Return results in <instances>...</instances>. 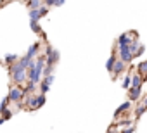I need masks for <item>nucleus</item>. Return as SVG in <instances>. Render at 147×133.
Wrapping results in <instances>:
<instances>
[{"label":"nucleus","instance_id":"f257e3e1","mask_svg":"<svg viewBox=\"0 0 147 133\" xmlns=\"http://www.w3.org/2000/svg\"><path fill=\"white\" fill-rule=\"evenodd\" d=\"M45 62H47L45 55H36L35 57V66H33V68H30V69H26V76H28L30 81L40 83L42 73H43V68H45Z\"/></svg>","mask_w":147,"mask_h":133},{"label":"nucleus","instance_id":"f03ea898","mask_svg":"<svg viewBox=\"0 0 147 133\" xmlns=\"http://www.w3.org/2000/svg\"><path fill=\"white\" fill-rule=\"evenodd\" d=\"M11 75H12V80H14L16 85H21V83H24V81L28 80V76H26V68L19 62V59H18L14 64H11Z\"/></svg>","mask_w":147,"mask_h":133},{"label":"nucleus","instance_id":"7ed1b4c3","mask_svg":"<svg viewBox=\"0 0 147 133\" xmlns=\"http://www.w3.org/2000/svg\"><path fill=\"white\" fill-rule=\"evenodd\" d=\"M45 104V93L40 92V95H31L26 99V105L31 109V111H36L38 107H42Z\"/></svg>","mask_w":147,"mask_h":133},{"label":"nucleus","instance_id":"20e7f679","mask_svg":"<svg viewBox=\"0 0 147 133\" xmlns=\"http://www.w3.org/2000/svg\"><path fill=\"white\" fill-rule=\"evenodd\" d=\"M118 55H119V59L125 60L126 64L133 59V54H131V50H130V45H118Z\"/></svg>","mask_w":147,"mask_h":133},{"label":"nucleus","instance_id":"39448f33","mask_svg":"<svg viewBox=\"0 0 147 133\" xmlns=\"http://www.w3.org/2000/svg\"><path fill=\"white\" fill-rule=\"evenodd\" d=\"M24 90H21V88H18V87H12L11 88V92H9V100H12V102H21L23 99H24Z\"/></svg>","mask_w":147,"mask_h":133},{"label":"nucleus","instance_id":"423d86ee","mask_svg":"<svg viewBox=\"0 0 147 133\" xmlns=\"http://www.w3.org/2000/svg\"><path fill=\"white\" fill-rule=\"evenodd\" d=\"M45 59H47V62H49V64H55V62L59 60V52H57V50H54L52 47H47Z\"/></svg>","mask_w":147,"mask_h":133},{"label":"nucleus","instance_id":"0eeeda50","mask_svg":"<svg viewBox=\"0 0 147 133\" xmlns=\"http://www.w3.org/2000/svg\"><path fill=\"white\" fill-rule=\"evenodd\" d=\"M125 60H121V59H116V62H114V66H113V73H114V76H118V75H121L123 71H125Z\"/></svg>","mask_w":147,"mask_h":133},{"label":"nucleus","instance_id":"6e6552de","mask_svg":"<svg viewBox=\"0 0 147 133\" xmlns=\"http://www.w3.org/2000/svg\"><path fill=\"white\" fill-rule=\"evenodd\" d=\"M131 36H135V33H123L119 38H118V45H130L131 43Z\"/></svg>","mask_w":147,"mask_h":133},{"label":"nucleus","instance_id":"1a4fd4ad","mask_svg":"<svg viewBox=\"0 0 147 133\" xmlns=\"http://www.w3.org/2000/svg\"><path fill=\"white\" fill-rule=\"evenodd\" d=\"M130 100H138L142 93V87H130Z\"/></svg>","mask_w":147,"mask_h":133},{"label":"nucleus","instance_id":"9d476101","mask_svg":"<svg viewBox=\"0 0 147 133\" xmlns=\"http://www.w3.org/2000/svg\"><path fill=\"white\" fill-rule=\"evenodd\" d=\"M38 50H40V43H33L30 48H28V57H36L38 55Z\"/></svg>","mask_w":147,"mask_h":133},{"label":"nucleus","instance_id":"9b49d317","mask_svg":"<svg viewBox=\"0 0 147 133\" xmlns=\"http://www.w3.org/2000/svg\"><path fill=\"white\" fill-rule=\"evenodd\" d=\"M28 16H30V19H31V21H38V19H42V14H40V9H30V12H28Z\"/></svg>","mask_w":147,"mask_h":133},{"label":"nucleus","instance_id":"f8f14e48","mask_svg":"<svg viewBox=\"0 0 147 133\" xmlns=\"http://www.w3.org/2000/svg\"><path fill=\"white\" fill-rule=\"evenodd\" d=\"M142 81H144V78H142L140 73H137V75L131 76V87H142Z\"/></svg>","mask_w":147,"mask_h":133},{"label":"nucleus","instance_id":"ddd939ff","mask_svg":"<svg viewBox=\"0 0 147 133\" xmlns=\"http://www.w3.org/2000/svg\"><path fill=\"white\" fill-rule=\"evenodd\" d=\"M54 68H55V64H49V62H45V68H43V73H42V76L54 75Z\"/></svg>","mask_w":147,"mask_h":133},{"label":"nucleus","instance_id":"4468645a","mask_svg":"<svg viewBox=\"0 0 147 133\" xmlns=\"http://www.w3.org/2000/svg\"><path fill=\"white\" fill-rule=\"evenodd\" d=\"M36 85H38V83H33V81H30V80H28V85H26L24 93H26V95H31V93L36 90Z\"/></svg>","mask_w":147,"mask_h":133},{"label":"nucleus","instance_id":"2eb2a0df","mask_svg":"<svg viewBox=\"0 0 147 133\" xmlns=\"http://www.w3.org/2000/svg\"><path fill=\"white\" fill-rule=\"evenodd\" d=\"M114 62H116V55H111V57L107 59V62H106V69H107L109 73H113V66H114Z\"/></svg>","mask_w":147,"mask_h":133},{"label":"nucleus","instance_id":"dca6fc26","mask_svg":"<svg viewBox=\"0 0 147 133\" xmlns=\"http://www.w3.org/2000/svg\"><path fill=\"white\" fill-rule=\"evenodd\" d=\"M49 88H50V83L43 78V80H42V83H40V92H42V93H47V92H49Z\"/></svg>","mask_w":147,"mask_h":133},{"label":"nucleus","instance_id":"f3484780","mask_svg":"<svg viewBox=\"0 0 147 133\" xmlns=\"http://www.w3.org/2000/svg\"><path fill=\"white\" fill-rule=\"evenodd\" d=\"M131 107V102H125V104H121L119 107H118V111H116V114H121V112H126L128 109Z\"/></svg>","mask_w":147,"mask_h":133},{"label":"nucleus","instance_id":"a211bd4d","mask_svg":"<svg viewBox=\"0 0 147 133\" xmlns=\"http://www.w3.org/2000/svg\"><path fill=\"white\" fill-rule=\"evenodd\" d=\"M42 5V0H28V7L30 9H38Z\"/></svg>","mask_w":147,"mask_h":133},{"label":"nucleus","instance_id":"6ab92c4d","mask_svg":"<svg viewBox=\"0 0 147 133\" xmlns=\"http://www.w3.org/2000/svg\"><path fill=\"white\" fill-rule=\"evenodd\" d=\"M137 68H138V73H140V75H147V60L140 62Z\"/></svg>","mask_w":147,"mask_h":133},{"label":"nucleus","instance_id":"aec40b11","mask_svg":"<svg viewBox=\"0 0 147 133\" xmlns=\"http://www.w3.org/2000/svg\"><path fill=\"white\" fill-rule=\"evenodd\" d=\"M16 60H18V55H14V54H9V55L5 57V62H7V64H14Z\"/></svg>","mask_w":147,"mask_h":133},{"label":"nucleus","instance_id":"412c9836","mask_svg":"<svg viewBox=\"0 0 147 133\" xmlns=\"http://www.w3.org/2000/svg\"><path fill=\"white\" fill-rule=\"evenodd\" d=\"M131 87V76H125V80H123V88H130Z\"/></svg>","mask_w":147,"mask_h":133},{"label":"nucleus","instance_id":"4be33fe9","mask_svg":"<svg viewBox=\"0 0 147 133\" xmlns=\"http://www.w3.org/2000/svg\"><path fill=\"white\" fill-rule=\"evenodd\" d=\"M145 111H147V107H145V105L142 104L140 107H137V111H135V116H137V118H140V116H142V114H144Z\"/></svg>","mask_w":147,"mask_h":133},{"label":"nucleus","instance_id":"5701e85b","mask_svg":"<svg viewBox=\"0 0 147 133\" xmlns=\"http://www.w3.org/2000/svg\"><path fill=\"white\" fill-rule=\"evenodd\" d=\"M30 26H31V30H33L35 33H40V26H38V21H31V23H30Z\"/></svg>","mask_w":147,"mask_h":133},{"label":"nucleus","instance_id":"b1692460","mask_svg":"<svg viewBox=\"0 0 147 133\" xmlns=\"http://www.w3.org/2000/svg\"><path fill=\"white\" fill-rule=\"evenodd\" d=\"M7 104H9V97H7V99H4V100H2V104H0V112H4V111L7 109Z\"/></svg>","mask_w":147,"mask_h":133},{"label":"nucleus","instance_id":"393cba45","mask_svg":"<svg viewBox=\"0 0 147 133\" xmlns=\"http://www.w3.org/2000/svg\"><path fill=\"white\" fill-rule=\"evenodd\" d=\"M66 4V0H55L54 2V7H61V5H64Z\"/></svg>","mask_w":147,"mask_h":133},{"label":"nucleus","instance_id":"a878e982","mask_svg":"<svg viewBox=\"0 0 147 133\" xmlns=\"http://www.w3.org/2000/svg\"><path fill=\"white\" fill-rule=\"evenodd\" d=\"M54 2H55V0H43V5H47V7H52V5H54Z\"/></svg>","mask_w":147,"mask_h":133},{"label":"nucleus","instance_id":"bb28decb","mask_svg":"<svg viewBox=\"0 0 147 133\" xmlns=\"http://www.w3.org/2000/svg\"><path fill=\"white\" fill-rule=\"evenodd\" d=\"M131 131H135V126H128V128H125V133H131Z\"/></svg>","mask_w":147,"mask_h":133},{"label":"nucleus","instance_id":"cd10ccee","mask_svg":"<svg viewBox=\"0 0 147 133\" xmlns=\"http://www.w3.org/2000/svg\"><path fill=\"white\" fill-rule=\"evenodd\" d=\"M144 105H145V107H147V97H145V99H144Z\"/></svg>","mask_w":147,"mask_h":133},{"label":"nucleus","instance_id":"c85d7f7f","mask_svg":"<svg viewBox=\"0 0 147 133\" xmlns=\"http://www.w3.org/2000/svg\"><path fill=\"white\" fill-rule=\"evenodd\" d=\"M4 121H5V119H4V118H0V124H2V123H4Z\"/></svg>","mask_w":147,"mask_h":133}]
</instances>
